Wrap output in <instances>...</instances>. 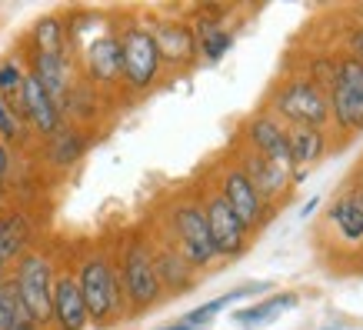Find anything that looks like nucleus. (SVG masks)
<instances>
[{
	"label": "nucleus",
	"mask_w": 363,
	"mask_h": 330,
	"mask_svg": "<svg viewBox=\"0 0 363 330\" xmlns=\"http://www.w3.org/2000/svg\"><path fill=\"white\" fill-rule=\"evenodd\" d=\"M333 121L343 131H360L363 127V64L353 57H343L333 64V87L327 90Z\"/></svg>",
	"instance_id": "f257e3e1"
},
{
	"label": "nucleus",
	"mask_w": 363,
	"mask_h": 330,
	"mask_svg": "<svg viewBox=\"0 0 363 330\" xmlns=\"http://www.w3.org/2000/svg\"><path fill=\"white\" fill-rule=\"evenodd\" d=\"M77 287L80 297H84V307H87V317L111 320L121 310V280H117L107 260H100V257L87 260L77 277Z\"/></svg>",
	"instance_id": "f03ea898"
},
{
	"label": "nucleus",
	"mask_w": 363,
	"mask_h": 330,
	"mask_svg": "<svg viewBox=\"0 0 363 330\" xmlns=\"http://www.w3.org/2000/svg\"><path fill=\"white\" fill-rule=\"evenodd\" d=\"M13 290L21 304L27 307L33 324H44L50 320V294H54V274H50V264H47L40 253H27L17 267V277H13Z\"/></svg>",
	"instance_id": "7ed1b4c3"
},
{
	"label": "nucleus",
	"mask_w": 363,
	"mask_h": 330,
	"mask_svg": "<svg viewBox=\"0 0 363 330\" xmlns=\"http://www.w3.org/2000/svg\"><path fill=\"white\" fill-rule=\"evenodd\" d=\"M277 114L294 121L297 127H320L330 117V104L327 94L317 87V80H294L277 94Z\"/></svg>",
	"instance_id": "20e7f679"
},
{
	"label": "nucleus",
	"mask_w": 363,
	"mask_h": 330,
	"mask_svg": "<svg viewBox=\"0 0 363 330\" xmlns=\"http://www.w3.org/2000/svg\"><path fill=\"white\" fill-rule=\"evenodd\" d=\"M174 231L180 237V247H184V260L190 267H200V264H210L217 251H213V241H210V227H207V217L203 210L194 207V204H184L177 207L174 214Z\"/></svg>",
	"instance_id": "39448f33"
},
{
	"label": "nucleus",
	"mask_w": 363,
	"mask_h": 330,
	"mask_svg": "<svg viewBox=\"0 0 363 330\" xmlns=\"http://www.w3.org/2000/svg\"><path fill=\"white\" fill-rule=\"evenodd\" d=\"M121 57H123V77L133 87H147L157 77L160 67V50H157L154 33L147 31H130L121 40Z\"/></svg>",
	"instance_id": "423d86ee"
},
{
	"label": "nucleus",
	"mask_w": 363,
	"mask_h": 330,
	"mask_svg": "<svg viewBox=\"0 0 363 330\" xmlns=\"http://www.w3.org/2000/svg\"><path fill=\"white\" fill-rule=\"evenodd\" d=\"M123 294L133 307H150L160 297V280L154 270V257L143 247H130L123 257Z\"/></svg>",
	"instance_id": "0eeeda50"
},
{
	"label": "nucleus",
	"mask_w": 363,
	"mask_h": 330,
	"mask_svg": "<svg viewBox=\"0 0 363 330\" xmlns=\"http://www.w3.org/2000/svg\"><path fill=\"white\" fill-rule=\"evenodd\" d=\"M203 217H207V227H210V241H213V251L217 253H240L247 247V227L240 224V217L227 207V200L223 197H213L203 210Z\"/></svg>",
	"instance_id": "6e6552de"
},
{
	"label": "nucleus",
	"mask_w": 363,
	"mask_h": 330,
	"mask_svg": "<svg viewBox=\"0 0 363 330\" xmlns=\"http://www.w3.org/2000/svg\"><path fill=\"white\" fill-rule=\"evenodd\" d=\"M50 317L57 320L60 330H84L87 327V307L80 297L77 277H57L54 280V294H50Z\"/></svg>",
	"instance_id": "1a4fd4ad"
},
{
	"label": "nucleus",
	"mask_w": 363,
	"mask_h": 330,
	"mask_svg": "<svg viewBox=\"0 0 363 330\" xmlns=\"http://www.w3.org/2000/svg\"><path fill=\"white\" fill-rule=\"evenodd\" d=\"M220 197L227 200V207L240 217L243 227L260 224V217H264V200H260V194L253 190V184L247 180L243 170H230V174L223 177V194Z\"/></svg>",
	"instance_id": "9d476101"
},
{
	"label": "nucleus",
	"mask_w": 363,
	"mask_h": 330,
	"mask_svg": "<svg viewBox=\"0 0 363 330\" xmlns=\"http://www.w3.org/2000/svg\"><path fill=\"white\" fill-rule=\"evenodd\" d=\"M21 100H23V114L30 117V123L37 127L40 133H57V121H60V110L47 90L40 87V80L33 74H23V84H21Z\"/></svg>",
	"instance_id": "9b49d317"
},
{
	"label": "nucleus",
	"mask_w": 363,
	"mask_h": 330,
	"mask_svg": "<svg viewBox=\"0 0 363 330\" xmlns=\"http://www.w3.org/2000/svg\"><path fill=\"white\" fill-rule=\"evenodd\" d=\"M243 174H247V180L253 184V190L260 194V200H274L290 187V167L277 164V160H267V157H260V154L247 157Z\"/></svg>",
	"instance_id": "f8f14e48"
},
{
	"label": "nucleus",
	"mask_w": 363,
	"mask_h": 330,
	"mask_svg": "<svg viewBox=\"0 0 363 330\" xmlns=\"http://www.w3.org/2000/svg\"><path fill=\"white\" fill-rule=\"evenodd\" d=\"M247 133H250L253 147L260 150V157L277 160V164H284V167H294V164H290V141H286V131L277 121L260 117V121L250 123V131H247Z\"/></svg>",
	"instance_id": "ddd939ff"
},
{
	"label": "nucleus",
	"mask_w": 363,
	"mask_h": 330,
	"mask_svg": "<svg viewBox=\"0 0 363 330\" xmlns=\"http://www.w3.org/2000/svg\"><path fill=\"white\" fill-rule=\"evenodd\" d=\"M330 220L337 233L347 243H363V200L360 194H343L340 200H333Z\"/></svg>",
	"instance_id": "4468645a"
},
{
	"label": "nucleus",
	"mask_w": 363,
	"mask_h": 330,
	"mask_svg": "<svg viewBox=\"0 0 363 330\" xmlns=\"http://www.w3.org/2000/svg\"><path fill=\"white\" fill-rule=\"evenodd\" d=\"M33 77L40 80V87L47 90V97L57 104H64V94H67V64H64V54H37V70Z\"/></svg>",
	"instance_id": "2eb2a0df"
},
{
	"label": "nucleus",
	"mask_w": 363,
	"mask_h": 330,
	"mask_svg": "<svg viewBox=\"0 0 363 330\" xmlns=\"http://www.w3.org/2000/svg\"><path fill=\"white\" fill-rule=\"evenodd\" d=\"M286 141H290V164L294 167L313 164L327 147L320 127H294V131H286Z\"/></svg>",
	"instance_id": "dca6fc26"
},
{
	"label": "nucleus",
	"mask_w": 363,
	"mask_h": 330,
	"mask_svg": "<svg viewBox=\"0 0 363 330\" xmlns=\"http://www.w3.org/2000/svg\"><path fill=\"white\" fill-rule=\"evenodd\" d=\"M154 40H157V50H160V57L174 60V64H184V60H190V57H194V50H197V44H194V33H190L187 27H180V23H170V27H164V31L157 33Z\"/></svg>",
	"instance_id": "f3484780"
},
{
	"label": "nucleus",
	"mask_w": 363,
	"mask_h": 330,
	"mask_svg": "<svg viewBox=\"0 0 363 330\" xmlns=\"http://www.w3.org/2000/svg\"><path fill=\"white\" fill-rule=\"evenodd\" d=\"M290 307H297V297H294V294H277V297H267L264 304H257V307L237 310L233 317H237L240 327H264V324L277 320L280 314H286Z\"/></svg>",
	"instance_id": "a211bd4d"
},
{
	"label": "nucleus",
	"mask_w": 363,
	"mask_h": 330,
	"mask_svg": "<svg viewBox=\"0 0 363 330\" xmlns=\"http://www.w3.org/2000/svg\"><path fill=\"white\" fill-rule=\"evenodd\" d=\"M33 327L37 324L21 304L13 284H0V330H33Z\"/></svg>",
	"instance_id": "6ab92c4d"
},
{
	"label": "nucleus",
	"mask_w": 363,
	"mask_h": 330,
	"mask_svg": "<svg viewBox=\"0 0 363 330\" xmlns=\"http://www.w3.org/2000/svg\"><path fill=\"white\" fill-rule=\"evenodd\" d=\"M90 70L97 74L100 80H113L123 70V57H121V44L104 37L90 47Z\"/></svg>",
	"instance_id": "aec40b11"
},
{
	"label": "nucleus",
	"mask_w": 363,
	"mask_h": 330,
	"mask_svg": "<svg viewBox=\"0 0 363 330\" xmlns=\"http://www.w3.org/2000/svg\"><path fill=\"white\" fill-rule=\"evenodd\" d=\"M27 237H30V227H27V220L23 217L0 220V267L21 253V247L27 243Z\"/></svg>",
	"instance_id": "412c9836"
},
{
	"label": "nucleus",
	"mask_w": 363,
	"mask_h": 330,
	"mask_svg": "<svg viewBox=\"0 0 363 330\" xmlns=\"http://www.w3.org/2000/svg\"><path fill=\"white\" fill-rule=\"evenodd\" d=\"M154 270H157V280H160V287H184L190 284V264L184 260V257H174V253H160L154 260Z\"/></svg>",
	"instance_id": "4be33fe9"
},
{
	"label": "nucleus",
	"mask_w": 363,
	"mask_h": 330,
	"mask_svg": "<svg viewBox=\"0 0 363 330\" xmlns=\"http://www.w3.org/2000/svg\"><path fill=\"white\" fill-rule=\"evenodd\" d=\"M250 290H257V287H237V290H230V294H223V297H217V300H210V304H203V307H197V310H190L187 314V327H200V324H207L213 314H220L223 307H230L233 300H240V297H247Z\"/></svg>",
	"instance_id": "5701e85b"
},
{
	"label": "nucleus",
	"mask_w": 363,
	"mask_h": 330,
	"mask_svg": "<svg viewBox=\"0 0 363 330\" xmlns=\"http://www.w3.org/2000/svg\"><path fill=\"white\" fill-rule=\"evenodd\" d=\"M37 47L40 54H64V44H60V23L57 21H44L37 27Z\"/></svg>",
	"instance_id": "b1692460"
},
{
	"label": "nucleus",
	"mask_w": 363,
	"mask_h": 330,
	"mask_svg": "<svg viewBox=\"0 0 363 330\" xmlns=\"http://www.w3.org/2000/svg\"><path fill=\"white\" fill-rule=\"evenodd\" d=\"M227 47H230V33L227 31H213L203 37V54H207V60H220V57L227 54Z\"/></svg>",
	"instance_id": "393cba45"
},
{
	"label": "nucleus",
	"mask_w": 363,
	"mask_h": 330,
	"mask_svg": "<svg viewBox=\"0 0 363 330\" xmlns=\"http://www.w3.org/2000/svg\"><path fill=\"white\" fill-rule=\"evenodd\" d=\"M23 84V74L17 64H0V97L11 94V90H21Z\"/></svg>",
	"instance_id": "a878e982"
},
{
	"label": "nucleus",
	"mask_w": 363,
	"mask_h": 330,
	"mask_svg": "<svg viewBox=\"0 0 363 330\" xmlns=\"http://www.w3.org/2000/svg\"><path fill=\"white\" fill-rule=\"evenodd\" d=\"M80 154V141L77 137H60V143L54 147V160L57 164H70Z\"/></svg>",
	"instance_id": "bb28decb"
},
{
	"label": "nucleus",
	"mask_w": 363,
	"mask_h": 330,
	"mask_svg": "<svg viewBox=\"0 0 363 330\" xmlns=\"http://www.w3.org/2000/svg\"><path fill=\"white\" fill-rule=\"evenodd\" d=\"M0 133H4L7 141H13V137H17V121H13L11 107L4 104V97H0Z\"/></svg>",
	"instance_id": "cd10ccee"
},
{
	"label": "nucleus",
	"mask_w": 363,
	"mask_h": 330,
	"mask_svg": "<svg viewBox=\"0 0 363 330\" xmlns=\"http://www.w3.org/2000/svg\"><path fill=\"white\" fill-rule=\"evenodd\" d=\"M350 50H353V60H360V64H363V31H360V27H353V31H350Z\"/></svg>",
	"instance_id": "c85d7f7f"
},
{
	"label": "nucleus",
	"mask_w": 363,
	"mask_h": 330,
	"mask_svg": "<svg viewBox=\"0 0 363 330\" xmlns=\"http://www.w3.org/2000/svg\"><path fill=\"white\" fill-rule=\"evenodd\" d=\"M7 167H11V157H7V150H4V143H0V177L7 174Z\"/></svg>",
	"instance_id": "c756f323"
},
{
	"label": "nucleus",
	"mask_w": 363,
	"mask_h": 330,
	"mask_svg": "<svg viewBox=\"0 0 363 330\" xmlns=\"http://www.w3.org/2000/svg\"><path fill=\"white\" fill-rule=\"evenodd\" d=\"M164 330H200V327H187V324H180V327H164Z\"/></svg>",
	"instance_id": "7c9ffc66"
},
{
	"label": "nucleus",
	"mask_w": 363,
	"mask_h": 330,
	"mask_svg": "<svg viewBox=\"0 0 363 330\" xmlns=\"http://www.w3.org/2000/svg\"><path fill=\"white\" fill-rule=\"evenodd\" d=\"M360 31H363V11H360Z\"/></svg>",
	"instance_id": "2f4dec72"
}]
</instances>
